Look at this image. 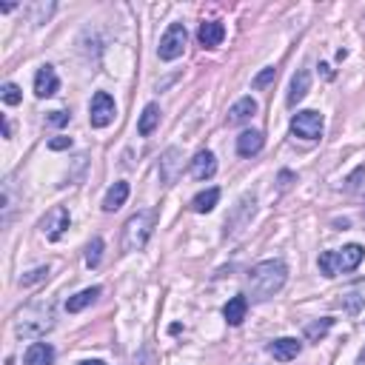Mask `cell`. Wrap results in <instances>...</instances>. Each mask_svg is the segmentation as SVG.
<instances>
[{"mask_svg": "<svg viewBox=\"0 0 365 365\" xmlns=\"http://www.w3.org/2000/svg\"><path fill=\"white\" fill-rule=\"evenodd\" d=\"M286 280H288V268H286L283 260H263V263H257L246 277L248 297L254 299V303H266V299H271L274 294L283 291Z\"/></svg>", "mask_w": 365, "mask_h": 365, "instance_id": "cell-1", "label": "cell"}, {"mask_svg": "<svg viewBox=\"0 0 365 365\" xmlns=\"http://www.w3.org/2000/svg\"><path fill=\"white\" fill-rule=\"evenodd\" d=\"M55 328V306L52 303H32L14 319V334L23 339H37Z\"/></svg>", "mask_w": 365, "mask_h": 365, "instance_id": "cell-2", "label": "cell"}, {"mask_svg": "<svg viewBox=\"0 0 365 365\" xmlns=\"http://www.w3.org/2000/svg\"><path fill=\"white\" fill-rule=\"evenodd\" d=\"M157 220H160V214L155 208H143V211L132 214L123 226V251H128V254L143 251L157 228Z\"/></svg>", "mask_w": 365, "mask_h": 365, "instance_id": "cell-3", "label": "cell"}, {"mask_svg": "<svg viewBox=\"0 0 365 365\" xmlns=\"http://www.w3.org/2000/svg\"><path fill=\"white\" fill-rule=\"evenodd\" d=\"M362 257H365V248L359 243H351V246H342V248H334V251H323L317 266L326 277H337V274L354 271L362 263Z\"/></svg>", "mask_w": 365, "mask_h": 365, "instance_id": "cell-4", "label": "cell"}, {"mask_svg": "<svg viewBox=\"0 0 365 365\" xmlns=\"http://www.w3.org/2000/svg\"><path fill=\"white\" fill-rule=\"evenodd\" d=\"M291 135L299 137V140H319L323 137V115L314 112V109H306V112H297L291 117Z\"/></svg>", "mask_w": 365, "mask_h": 365, "instance_id": "cell-5", "label": "cell"}, {"mask_svg": "<svg viewBox=\"0 0 365 365\" xmlns=\"http://www.w3.org/2000/svg\"><path fill=\"white\" fill-rule=\"evenodd\" d=\"M186 40H188L186 26H183V23H171V26L166 29V34L160 37L157 57H160V60H166V63L177 60V57L183 55V49H186Z\"/></svg>", "mask_w": 365, "mask_h": 365, "instance_id": "cell-6", "label": "cell"}, {"mask_svg": "<svg viewBox=\"0 0 365 365\" xmlns=\"http://www.w3.org/2000/svg\"><path fill=\"white\" fill-rule=\"evenodd\" d=\"M254 206H257V197L251 195V191L237 200V206H234V211H231V217H226V231H223V237H234V234H240V231L251 223Z\"/></svg>", "mask_w": 365, "mask_h": 365, "instance_id": "cell-7", "label": "cell"}, {"mask_svg": "<svg viewBox=\"0 0 365 365\" xmlns=\"http://www.w3.org/2000/svg\"><path fill=\"white\" fill-rule=\"evenodd\" d=\"M72 226V217H69V208L66 206H55L46 211V217L40 220V231L46 240H60L63 234H66V228Z\"/></svg>", "mask_w": 365, "mask_h": 365, "instance_id": "cell-8", "label": "cell"}, {"mask_svg": "<svg viewBox=\"0 0 365 365\" xmlns=\"http://www.w3.org/2000/svg\"><path fill=\"white\" fill-rule=\"evenodd\" d=\"M117 115V106H115V97L109 92H97L89 103V123L95 128H106Z\"/></svg>", "mask_w": 365, "mask_h": 365, "instance_id": "cell-9", "label": "cell"}, {"mask_svg": "<svg viewBox=\"0 0 365 365\" xmlns=\"http://www.w3.org/2000/svg\"><path fill=\"white\" fill-rule=\"evenodd\" d=\"M157 175H160V183L163 186H175L177 177L183 175V152L177 146H171L163 152L160 163H157Z\"/></svg>", "mask_w": 365, "mask_h": 365, "instance_id": "cell-10", "label": "cell"}, {"mask_svg": "<svg viewBox=\"0 0 365 365\" xmlns=\"http://www.w3.org/2000/svg\"><path fill=\"white\" fill-rule=\"evenodd\" d=\"M226 37V26L220 20H203L200 29H197V43L203 49H217Z\"/></svg>", "mask_w": 365, "mask_h": 365, "instance_id": "cell-11", "label": "cell"}, {"mask_svg": "<svg viewBox=\"0 0 365 365\" xmlns=\"http://www.w3.org/2000/svg\"><path fill=\"white\" fill-rule=\"evenodd\" d=\"M299 351H303V342H299L297 337H280V339H274L271 346H268V354H271L274 359H280V362L297 359Z\"/></svg>", "mask_w": 365, "mask_h": 365, "instance_id": "cell-12", "label": "cell"}, {"mask_svg": "<svg viewBox=\"0 0 365 365\" xmlns=\"http://www.w3.org/2000/svg\"><path fill=\"white\" fill-rule=\"evenodd\" d=\"M257 112H260V106H257V100H254V97H240V100L228 109L226 123H228V126H243V123H248Z\"/></svg>", "mask_w": 365, "mask_h": 365, "instance_id": "cell-13", "label": "cell"}, {"mask_svg": "<svg viewBox=\"0 0 365 365\" xmlns=\"http://www.w3.org/2000/svg\"><path fill=\"white\" fill-rule=\"evenodd\" d=\"M57 89H60V80H57L55 66H40L37 75H34V95L37 97H52V95H57Z\"/></svg>", "mask_w": 365, "mask_h": 365, "instance_id": "cell-14", "label": "cell"}, {"mask_svg": "<svg viewBox=\"0 0 365 365\" xmlns=\"http://www.w3.org/2000/svg\"><path fill=\"white\" fill-rule=\"evenodd\" d=\"M214 175H217V157H214L208 148H203V152H197L195 160H191V177L195 180H211Z\"/></svg>", "mask_w": 365, "mask_h": 365, "instance_id": "cell-15", "label": "cell"}, {"mask_svg": "<svg viewBox=\"0 0 365 365\" xmlns=\"http://www.w3.org/2000/svg\"><path fill=\"white\" fill-rule=\"evenodd\" d=\"M246 314H248V297H246V294L231 297L228 303L223 306V317H226V323H228V326H243Z\"/></svg>", "mask_w": 365, "mask_h": 365, "instance_id": "cell-16", "label": "cell"}, {"mask_svg": "<svg viewBox=\"0 0 365 365\" xmlns=\"http://www.w3.org/2000/svg\"><path fill=\"white\" fill-rule=\"evenodd\" d=\"M263 146H266L263 132H254V128H248V132H243L237 137V155L240 157H254V155L263 152Z\"/></svg>", "mask_w": 365, "mask_h": 365, "instance_id": "cell-17", "label": "cell"}, {"mask_svg": "<svg viewBox=\"0 0 365 365\" xmlns=\"http://www.w3.org/2000/svg\"><path fill=\"white\" fill-rule=\"evenodd\" d=\"M308 89H311V72L299 69V72L291 77V86H288V97H286V103H288L291 109H294V106H297L299 100H303V97L308 95Z\"/></svg>", "mask_w": 365, "mask_h": 365, "instance_id": "cell-18", "label": "cell"}, {"mask_svg": "<svg viewBox=\"0 0 365 365\" xmlns=\"http://www.w3.org/2000/svg\"><path fill=\"white\" fill-rule=\"evenodd\" d=\"M23 365H55V348L49 342H32L23 354Z\"/></svg>", "mask_w": 365, "mask_h": 365, "instance_id": "cell-19", "label": "cell"}, {"mask_svg": "<svg viewBox=\"0 0 365 365\" xmlns=\"http://www.w3.org/2000/svg\"><path fill=\"white\" fill-rule=\"evenodd\" d=\"M100 294H103L100 286H92V288L77 291L75 297L66 299V311H69V314H77V311H83V308H89L92 303H97V297H100Z\"/></svg>", "mask_w": 365, "mask_h": 365, "instance_id": "cell-20", "label": "cell"}, {"mask_svg": "<svg viewBox=\"0 0 365 365\" xmlns=\"http://www.w3.org/2000/svg\"><path fill=\"white\" fill-rule=\"evenodd\" d=\"M126 200H128V183H126V180H117L109 191H106V197H103V211H117Z\"/></svg>", "mask_w": 365, "mask_h": 365, "instance_id": "cell-21", "label": "cell"}, {"mask_svg": "<svg viewBox=\"0 0 365 365\" xmlns=\"http://www.w3.org/2000/svg\"><path fill=\"white\" fill-rule=\"evenodd\" d=\"M160 106L157 103H148L146 106V109H143V115H140V120H137V132L143 135V137H148V135H152L155 132V128L160 126Z\"/></svg>", "mask_w": 365, "mask_h": 365, "instance_id": "cell-22", "label": "cell"}, {"mask_svg": "<svg viewBox=\"0 0 365 365\" xmlns=\"http://www.w3.org/2000/svg\"><path fill=\"white\" fill-rule=\"evenodd\" d=\"M217 203H220V188H206V191H200V195H195V200H191V211L208 214V211H214Z\"/></svg>", "mask_w": 365, "mask_h": 365, "instance_id": "cell-23", "label": "cell"}, {"mask_svg": "<svg viewBox=\"0 0 365 365\" xmlns=\"http://www.w3.org/2000/svg\"><path fill=\"white\" fill-rule=\"evenodd\" d=\"M14 208H17V195H14V180L9 177V180L3 183V206H0V220H3V226L12 223Z\"/></svg>", "mask_w": 365, "mask_h": 365, "instance_id": "cell-24", "label": "cell"}, {"mask_svg": "<svg viewBox=\"0 0 365 365\" xmlns=\"http://www.w3.org/2000/svg\"><path fill=\"white\" fill-rule=\"evenodd\" d=\"M331 326H334V319H328V317H323V319H317V323H308L306 326V339L308 342H319L328 331H331Z\"/></svg>", "mask_w": 365, "mask_h": 365, "instance_id": "cell-25", "label": "cell"}, {"mask_svg": "<svg viewBox=\"0 0 365 365\" xmlns=\"http://www.w3.org/2000/svg\"><path fill=\"white\" fill-rule=\"evenodd\" d=\"M49 266H37V268H32L29 274H23V277H20V286H23V288H32V286H37V283H43V280H46V277H49Z\"/></svg>", "mask_w": 365, "mask_h": 365, "instance_id": "cell-26", "label": "cell"}, {"mask_svg": "<svg viewBox=\"0 0 365 365\" xmlns=\"http://www.w3.org/2000/svg\"><path fill=\"white\" fill-rule=\"evenodd\" d=\"M55 9H57L55 3H34V6L29 9V12H32V17H29V20H32L34 26H40V23H46V20L52 17V12H55Z\"/></svg>", "mask_w": 365, "mask_h": 365, "instance_id": "cell-27", "label": "cell"}, {"mask_svg": "<svg viewBox=\"0 0 365 365\" xmlns=\"http://www.w3.org/2000/svg\"><path fill=\"white\" fill-rule=\"evenodd\" d=\"M100 257H103V240L95 237L89 246H86V266H89V268H97V266H100Z\"/></svg>", "mask_w": 365, "mask_h": 365, "instance_id": "cell-28", "label": "cell"}, {"mask_svg": "<svg viewBox=\"0 0 365 365\" xmlns=\"http://www.w3.org/2000/svg\"><path fill=\"white\" fill-rule=\"evenodd\" d=\"M277 80V69L274 66H266L260 75H257L254 80H251V86H254V89H268V86Z\"/></svg>", "mask_w": 365, "mask_h": 365, "instance_id": "cell-29", "label": "cell"}, {"mask_svg": "<svg viewBox=\"0 0 365 365\" xmlns=\"http://www.w3.org/2000/svg\"><path fill=\"white\" fill-rule=\"evenodd\" d=\"M0 97H3L6 106H17L23 95H20V86H17V83H3V89H0Z\"/></svg>", "mask_w": 365, "mask_h": 365, "instance_id": "cell-30", "label": "cell"}, {"mask_svg": "<svg viewBox=\"0 0 365 365\" xmlns=\"http://www.w3.org/2000/svg\"><path fill=\"white\" fill-rule=\"evenodd\" d=\"M339 306L346 308L348 314H359V308H362V297H359V294H346V297L339 299Z\"/></svg>", "mask_w": 365, "mask_h": 365, "instance_id": "cell-31", "label": "cell"}, {"mask_svg": "<svg viewBox=\"0 0 365 365\" xmlns=\"http://www.w3.org/2000/svg\"><path fill=\"white\" fill-rule=\"evenodd\" d=\"M69 120H72L69 112H49V115H46V126H55V128L69 126Z\"/></svg>", "mask_w": 365, "mask_h": 365, "instance_id": "cell-32", "label": "cell"}, {"mask_svg": "<svg viewBox=\"0 0 365 365\" xmlns=\"http://www.w3.org/2000/svg\"><path fill=\"white\" fill-rule=\"evenodd\" d=\"M49 148H52V152H66V148H72V137L57 135V137L49 140Z\"/></svg>", "mask_w": 365, "mask_h": 365, "instance_id": "cell-33", "label": "cell"}, {"mask_svg": "<svg viewBox=\"0 0 365 365\" xmlns=\"http://www.w3.org/2000/svg\"><path fill=\"white\" fill-rule=\"evenodd\" d=\"M294 183V175L291 171H280V177H277V186H280V191H288Z\"/></svg>", "mask_w": 365, "mask_h": 365, "instance_id": "cell-34", "label": "cell"}, {"mask_svg": "<svg viewBox=\"0 0 365 365\" xmlns=\"http://www.w3.org/2000/svg\"><path fill=\"white\" fill-rule=\"evenodd\" d=\"M0 126H3V137H12V123L3 117V120H0Z\"/></svg>", "mask_w": 365, "mask_h": 365, "instance_id": "cell-35", "label": "cell"}, {"mask_svg": "<svg viewBox=\"0 0 365 365\" xmlns=\"http://www.w3.org/2000/svg\"><path fill=\"white\" fill-rule=\"evenodd\" d=\"M319 69H323V75H326V77H328V80H331V77H334V72H331V66H328V63H319Z\"/></svg>", "mask_w": 365, "mask_h": 365, "instance_id": "cell-36", "label": "cell"}, {"mask_svg": "<svg viewBox=\"0 0 365 365\" xmlns=\"http://www.w3.org/2000/svg\"><path fill=\"white\" fill-rule=\"evenodd\" d=\"M17 3H0V12H14Z\"/></svg>", "mask_w": 365, "mask_h": 365, "instance_id": "cell-37", "label": "cell"}, {"mask_svg": "<svg viewBox=\"0 0 365 365\" xmlns=\"http://www.w3.org/2000/svg\"><path fill=\"white\" fill-rule=\"evenodd\" d=\"M80 365H106V362H103V359H83Z\"/></svg>", "mask_w": 365, "mask_h": 365, "instance_id": "cell-38", "label": "cell"}, {"mask_svg": "<svg viewBox=\"0 0 365 365\" xmlns=\"http://www.w3.org/2000/svg\"><path fill=\"white\" fill-rule=\"evenodd\" d=\"M357 365H365V348L359 351V359H357Z\"/></svg>", "mask_w": 365, "mask_h": 365, "instance_id": "cell-39", "label": "cell"}]
</instances>
